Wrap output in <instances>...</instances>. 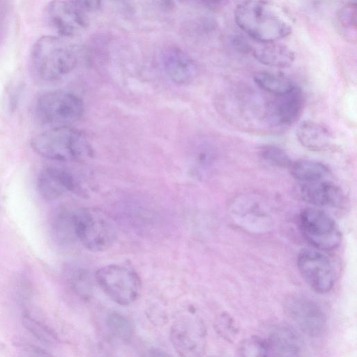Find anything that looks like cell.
<instances>
[{
	"label": "cell",
	"instance_id": "1",
	"mask_svg": "<svg viewBox=\"0 0 357 357\" xmlns=\"http://www.w3.org/2000/svg\"><path fill=\"white\" fill-rule=\"evenodd\" d=\"M234 15L237 26L259 43L276 42L291 33L290 25L261 0H245Z\"/></svg>",
	"mask_w": 357,
	"mask_h": 357
},
{
	"label": "cell",
	"instance_id": "2",
	"mask_svg": "<svg viewBox=\"0 0 357 357\" xmlns=\"http://www.w3.org/2000/svg\"><path fill=\"white\" fill-rule=\"evenodd\" d=\"M31 146L39 155L60 162H82L92 155L85 136L68 126L52 127L38 134L32 139Z\"/></svg>",
	"mask_w": 357,
	"mask_h": 357
},
{
	"label": "cell",
	"instance_id": "3",
	"mask_svg": "<svg viewBox=\"0 0 357 357\" xmlns=\"http://www.w3.org/2000/svg\"><path fill=\"white\" fill-rule=\"evenodd\" d=\"M73 220L76 237L87 250L102 252L115 243L116 227L102 211L92 208L73 209Z\"/></svg>",
	"mask_w": 357,
	"mask_h": 357
},
{
	"label": "cell",
	"instance_id": "4",
	"mask_svg": "<svg viewBox=\"0 0 357 357\" xmlns=\"http://www.w3.org/2000/svg\"><path fill=\"white\" fill-rule=\"evenodd\" d=\"M32 58L40 76L47 81L61 79L75 67L73 52L58 38L44 36L38 38L32 50Z\"/></svg>",
	"mask_w": 357,
	"mask_h": 357
},
{
	"label": "cell",
	"instance_id": "5",
	"mask_svg": "<svg viewBox=\"0 0 357 357\" xmlns=\"http://www.w3.org/2000/svg\"><path fill=\"white\" fill-rule=\"evenodd\" d=\"M95 276L105 294L119 305H129L136 301L140 294V278L130 268L109 264L100 268Z\"/></svg>",
	"mask_w": 357,
	"mask_h": 357
},
{
	"label": "cell",
	"instance_id": "6",
	"mask_svg": "<svg viewBox=\"0 0 357 357\" xmlns=\"http://www.w3.org/2000/svg\"><path fill=\"white\" fill-rule=\"evenodd\" d=\"M84 112L82 100L76 94L63 90L47 92L37 102L40 119L53 127L69 126L79 120Z\"/></svg>",
	"mask_w": 357,
	"mask_h": 357
},
{
	"label": "cell",
	"instance_id": "7",
	"mask_svg": "<svg viewBox=\"0 0 357 357\" xmlns=\"http://www.w3.org/2000/svg\"><path fill=\"white\" fill-rule=\"evenodd\" d=\"M298 222L305 238L319 250H333L341 243V233L335 220L321 209L305 208Z\"/></svg>",
	"mask_w": 357,
	"mask_h": 357
},
{
	"label": "cell",
	"instance_id": "8",
	"mask_svg": "<svg viewBox=\"0 0 357 357\" xmlns=\"http://www.w3.org/2000/svg\"><path fill=\"white\" fill-rule=\"evenodd\" d=\"M206 331L202 319L195 313L187 312L174 322L170 340L179 356L195 357L204 352Z\"/></svg>",
	"mask_w": 357,
	"mask_h": 357
},
{
	"label": "cell",
	"instance_id": "9",
	"mask_svg": "<svg viewBox=\"0 0 357 357\" xmlns=\"http://www.w3.org/2000/svg\"><path fill=\"white\" fill-rule=\"evenodd\" d=\"M297 266L301 276L314 291L326 293L334 286L335 268L321 252L312 249L301 250L297 257Z\"/></svg>",
	"mask_w": 357,
	"mask_h": 357
},
{
	"label": "cell",
	"instance_id": "10",
	"mask_svg": "<svg viewBox=\"0 0 357 357\" xmlns=\"http://www.w3.org/2000/svg\"><path fill=\"white\" fill-rule=\"evenodd\" d=\"M284 310L287 317L306 335L318 337L326 327V317L321 307L311 298L302 295L289 296Z\"/></svg>",
	"mask_w": 357,
	"mask_h": 357
},
{
	"label": "cell",
	"instance_id": "11",
	"mask_svg": "<svg viewBox=\"0 0 357 357\" xmlns=\"http://www.w3.org/2000/svg\"><path fill=\"white\" fill-rule=\"evenodd\" d=\"M45 17L60 36L73 37L88 26L85 15L73 5L61 0H54L45 8Z\"/></svg>",
	"mask_w": 357,
	"mask_h": 357
},
{
	"label": "cell",
	"instance_id": "12",
	"mask_svg": "<svg viewBox=\"0 0 357 357\" xmlns=\"http://www.w3.org/2000/svg\"><path fill=\"white\" fill-rule=\"evenodd\" d=\"M79 188L78 181L70 172L54 166L41 171L37 181L38 193L47 201L56 199L67 192H77Z\"/></svg>",
	"mask_w": 357,
	"mask_h": 357
},
{
	"label": "cell",
	"instance_id": "13",
	"mask_svg": "<svg viewBox=\"0 0 357 357\" xmlns=\"http://www.w3.org/2000/svg\"><path fill=\"white\" fill-rule=\"evenodd\" d=\"M161 59L165 74L176 84H187L191 82L197 74L195 62L177 47L165 49L162 54Z\"/></svg>",
	"mask_w": 357,
	"mask_h": 357
},
{
	"label": "cell",
	"instance_id": "14",
	"mask_svg": "<svg viewBox=\"0 0 357 357\" xmlns=\"http://www.w3.org/2000/svg\"><path fill=\"white\" fill-rule=\"evenodd\" d=\"M301 199L314 206H337L343 201V194L338 186L327 179L301 183Z\"/></svg>",
	"mask_w": 357,
	"mask_h": 357
},
{
	"label": "cell",
	"instance_id": "15",
	"mask_svg": "<svg viewBox=\"0 0 357 357\" xmlns=\"http://www.w3.org/2000/svg\"><path fill=\"white\" fill-rule=\"evenodd\" d=\"M277 97L271 109L273 121L281 126L292 124L298 119L303 107L300 88L296 86L291 91Z\"/></svg>",
	"mask_w": 357,
	"mask_h": 357
},
{
	"label": "cell",
	"instance_id": "16",
	"mask_svg": "<svg viewBox=\"0 0 357 357\" xmlns=\"http://www.w3.org/2000/svg\"><path fill=\"white\" fill-rule=\"evenodd\" d=\"M253 56L261 64L276 68L290 67L295 60L294 51L276 42L264 43L252 48Z\"/></svg>",
	"mask_w": 357,
	"mask_h": 357
},
{
	"label": "cell",
	"instance_id": "17",
	"mask_svg": "<svg viewBox=\"0 0 357 357\" xmlns=\"http://www.w3.org/2000/svg\"><path fill=\"white\" fill-rule=\"evenodd\" d=\"M266 342L268 356H298L303 349L299 336L293 330L286 327L274 330Z\"/></svg>",
	"mask_w": 357,
	"mask_h": 357
},
{
	"label": "cell",
	"instance_id": "18",
	"mask_svg": "<svg viewBox=\"0 0 357 357\" xmlns=\"http://www.w3.org/2000/svg\"><path fill=\"white\" fill-rule=\"evenodd\" d=\"M296 135L298 142L305 149L313 151L328 149L333 137L327 128L312 121H304L297 128Z\"/></svg>",
	"mask_w": 357,
	"mask_h": 357
},
{
	"label": "cell",
	"instance_id": "19",
	"mask_svg": "<svg viewBox=\"0 0 357 357\" xmlns=\"http://www.w3.org/2000/svg\"><path fill=\"white\" fill-rule=\"evenodd\" d=\"M54 238L59 243L68 244L77 238L73 220V209L61 206L55 210L50 219Z\"/></svg>",
	"mask_w": 357,
	"mask_h": 357
},
{
	"label": "cell",
	"instance_id": "20",
	"mask_svg": "<svg viewBox=\"0 0 357 357\" xmlns=\"http://www.w3.org/2000/svg\"><path fill=\"white\" fill-rule=\"evenodd\" d=\"M288 169L291 175L301 183L326 179L330 174V169L326 165L314 160L292 161Z\"/></svg>",
	"mask_w": 357,
	"mask_h": 357
},
{
	"label": "cell",
	"instance_id": "21",
	"mask_svg": "<svg viewBox=\"0 0 357 357\" xmlns=\"http://www.w3.org/2000/svg\"><path fill=\"white\" fill-rule=\"evenodd\" d=\"M253 79L259 88L275 96L286 94L297 86L289 78L271 72L257 73Z\"/></svg>",
	"mask_w": 357,
	"mask_h": 357
},
{
	"label": "cell",
	"instance_id": "22",
	"mask_svg": "<svg viewBox=\"0 0 357 357\" xmlns=\"http://www.w3.org/2000/svg\"><path fill=\"white\" fill-rule=\"evenodd\" d=\"M356 3L349 2L337 11L336 26L340 35L350 43L356 41Z\"/></svg>",
	"mask_w": 357,
	"mask_h": 357
},
{
	"label": "cell",
	"instance_id": "23",
	"mask_svg": "<svg viewBox=\"0 0 357 357\" xmlns=\"http://www.w3.org/2000/svg\"><path fill=\"white\" fill-rule=\"evenodd\" d=\"M22 324L32 335L43 344H54L58 341L57 335L53 330L29 314L23 315Z\"/></svg>",
	"mask_w": 357,
	"mask_h": 357
},
{
	"label": "cell",
	"instance_id": "24",
	"mask_svg": "<svg viewBox=\"0 0 357 357\" xmlns=\"http://www.w3.org/2000/svg\"><path fill=\"white\" fill-rule=\"evenodd\" d=\"M259 153L267 162L279 168H289L292 160L282 148L272 144L261 146Z\"/></svg>",
	"mask_w": 357,
	"mask_h": 357
},
{
	"label": "cell",
	"instance_id": "25",
	"mask_svg": "<svg viewBox=\"0 0 357 357\" xmlns=\"http://www.w3.org/2000/svg\"><path fill=\"white\" fill-rule=\"evenodd\" d=\"M107 325L111 333L119 339L128 340L132 335L133 328L131 322L118 313H112L108 316Z\"/></svg>",
	"mask_w": 357,
	"mask_h": 357
},
{
	"label": "cell",
	"instance_id": "26",
	"mask_svg": "<svg viewBox=\"0 0 357 357\" xmlns=\"http://www.w3.org/2000/svg\"><path fill=\"white\" fill-rule=\"evenodd\" d=\"M238 353L242 356H267L268 347L266 340L256 336L246 338L241 342Z\"/></svg>",
	"mask_w": 357,
	"mask_h": 357
},
{
	"label": "cell",
	"instance_id": "27",
	"mask_svg": "<svg viewBox=\"0 0 357 357\" xmlns=\"http://www.w3.org/2000/svg\"><path fill=\"white\" fill-rule=\"evenodd\" d=\"M215 326L218 332L228 340L236 333L232 320L226 314H222L217 319Z\"/></svg>",
	"mask_w": 357,
	"mask_h": 357
},
{
	"label": "cell",
	"instance_id": "28",
	"mask_svg": "<svg viewBox=\"0 0 357 357\" xmlns=\"http://www.w3.org/2000/svg\"><path fill=\"white\" fill-rule=\"evenodd\" d=\"M17 346L24 351V352H26L29 354L33 355V356H50V354H49L45 350L43 349L40 347H38L36 345H33L30 343L26 342H19L17 343Z\"/></svg>",
	"mask_w": 357,
	"mask_h": 357
},
{
	"label": "cell",
	"instance_id": "29",
	"mask_svg": "<svg viewBox=\"0 0 357 357\" xmlns=\"http://www.w3.org/2000/svg\"><path fill=\"white\" fill-rule=\"evenodd\" d=\"M77 5L88 11H96L101 5V0H75Z\"/></svg>",
	"mask_w": 357,
	"mask_h": 357
},
{
	"label": "cell",
	"instance_id": "30",
	"mask_svg": "<svg viewBox=\"0 0 357 357\" xmlns=\"http://www.w3.org/2000/svg\"><path fill=\"white\" fill-rule=\"evenodd\" d=\"M205 3L215 5L220 3L222 0H201Z\"/></svg>",
	"mask_w": 357,
	"mask_h": 357
}]
</instances>
